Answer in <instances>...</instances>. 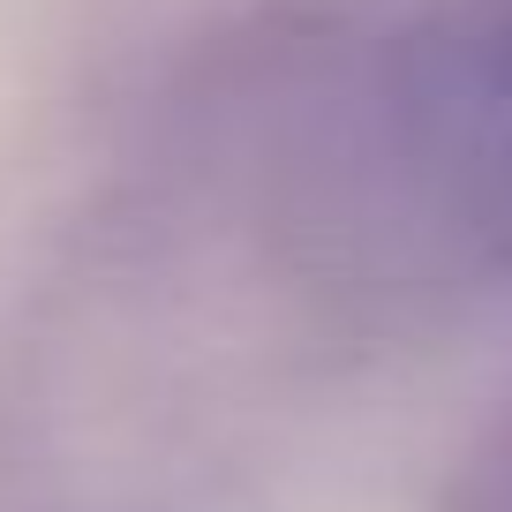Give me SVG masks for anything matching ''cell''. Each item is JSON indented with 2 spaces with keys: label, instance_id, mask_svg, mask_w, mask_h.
<instances>
[{
  "label": "cell",
  "instance_id": "6da1fadb",
  "mask_svg": "<svg viewBox=\"0 0 512 512\" xmlns=\"http://www.w3.org/2000/svg\"><path fill=\"white\" fill-rule=\"evenodd\" d=\"M369 151L407 241L512 279V0L437 23L384 61Z\"/></svg>",
  "mask_w": 512,
  "mask_h": 512
}]
</instances>
